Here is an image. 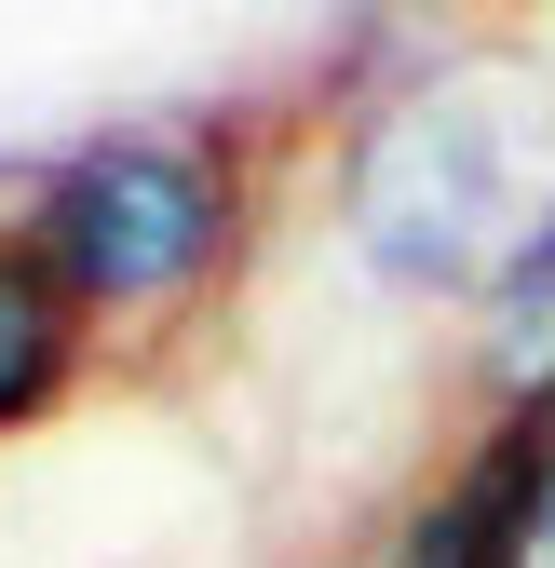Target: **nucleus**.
Here are the masks:
<instances>
[{
  "mask_svg": "<svg viewBox=\"0 0 555 568\" xmlns=\"http://www.w3.org/2000/svg\"><path fill=\"white\" fill-rule=\"evenodd\" d=\"M231 163L203 135H95L28 190V271L82 312H176L231 257Z\"/></svg>",
  "mask_w": 555,
  "mask_h": 568,
  "instance_id": "1",
  "label": "nucleus"
},
{
  "mask_svg": "<svg viewBox=\"0 0 555 568\" xmlns=\"http://www.w3.org/2000/svg\"><path fill=\"white\" fill-rule=\"evenodd\" d=\"M542 217H555V203H528V176H515V150H502V122H488L474 82L406 95L353 150V231L406 284H502Z\"/></svg>",
  "mask_w": 555,
  "mask_h": 568,
  "instance_id": "2",
  "label": "nucleus"
},
{
  "mask_svg": "<svg viewBox=\"0 0 555 568\" xmlns=\"http://www.w3.org/2000/svg\"><path fill=\"white\" fill-rule=\"evenodd\" d=\"M68 352H82V325H68V298L28 271V244H0V434H14L28 406H54Z\"/></svg>",
  "mask_w": 555,
  "mask_h": 568,
  "instance_id": "3",
  "label": "nucleus"
}]
</instances>
